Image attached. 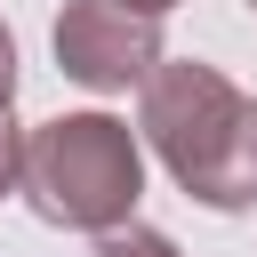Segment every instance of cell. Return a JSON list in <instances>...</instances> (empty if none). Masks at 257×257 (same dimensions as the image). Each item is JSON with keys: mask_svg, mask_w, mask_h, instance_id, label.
I'll return each instance as SVG.
<instances>
[{"mask_svg": "<svg viewBox=\"0 0 257 257\" xmlns=\"http://www.w3.org/2000/svg\"><path fill=\"white\" fill-rule=\"evenodd\" d=\"M96 257H177V241L128 217V225H112V233H96Z\"/></svg>", "mask_w": 257, "mask_h": 257, "instance_id": "obj_4", "label": "cell"}, {"mask_svg": "<svg viewBox=\"0 0 257 257\" xmlns=\"http://www.w3.org/2000/svg\"><path fill=\"white\" fill-rule=\"evenodd\" d=\"M8 185H24V137H16V120L0 112V193Z\"/></svg>", "mask_w": 257, "mask_h": 257, "instance_id": "obj_5", "label": "cell"}, {"mask_svg": "<svg viewBox=\"0 0 257 257\" xmlns=\"http://www.w3.org/2000/svg\"><path fill=\"white\" fill-rule=\"evenodd\" d=\"M24 193H32V209L48 225L112 233V225H128V209L145 193V153H137L128 120L64 112V120L24 137Z\"/></svg>", "mask_w": 257, "mask_h": 257, "instance_id": "obj_2", "label": "cell"}, {"mask_svg": "<svg viewBox=\"0 0 257 257\" xmlns=\"http://www.w3.org/2000/svg\"><path fill=\"white\" fill-rule=\"evenodd\" d=\"M145 137L161 169L209 201V209H249L257 201V96H241L217 64H161L145 80Z\"/></svg>", "mask_w": 257, "mask_h": 257, "instance_id": "obj_1", "label": "cell"}, {"mask_svg": "<svg viewBox=\"0 0 257 257\" xmlns=\"http://www.w3.org/2000/svg\"><path fill=\"white\" fill-rule=\"evenodd\" d=\"M249 8H257V0H249Z\"/></svg>", "mask_w": 257, "mask_h": 257, "instance_id": "obj_8", "label": "cell"}, {"mask_svg": "<svg viewBox=\"0 0 257 257\" xmlns=\"http://www.w3.org/2000/svg\"><path fill=\"white\" fill-rule=\"evenodd\" d=\"M128 8H137V16H161V8H177V0H128Z\"/></svg>", "mask_w": 257, "mask_h": 257, "instance_id": "obj_7", "label": "cell"}, {"mask_svg": "<svg viewBox=\"0 0 257 257\" xmlns=\"http://www.w3.org/2000/svg\"><path fill=\"white\" fill-rule=\"evenodd\" d=\"M56 64L96 96H112L128 80H153L161 72V16H137L128 0H64Z\"/></svg>", "mask_w": 257, "mask_h": 257, "instance_id": "obj_3", "label": "cell"}, {"mask_svg": "<svg viewBox=\"0 0 257 257\" xmlns=\"http://www.w3.org/2000/svg\"><path fill=\"white\" fill-rule=\"evenodd\" d=\"M16 104V40H8V24H0V112Z\"/></svg>", "mask_w": 257, "mask_h": 257, "instance_id": "obj_6", "label": "cell"}]
</instances>
